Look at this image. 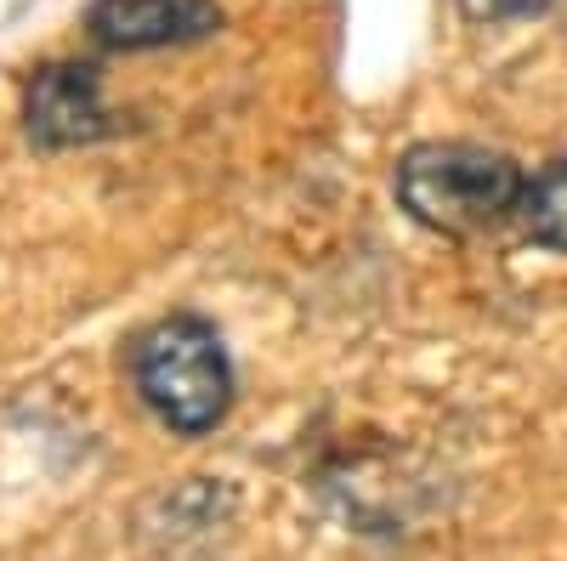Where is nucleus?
Wrapping results in <instances>:
<instances>
[{
    "mask_svg": "<svg viewBox=\"0 0 567 561\" xmlns=\"http://www.w3.org/2000/svg\"><path fill=\"white\" fill-rule=\"evenodd\" d=\"M221 29L216 0H97L85 12V34L103 52H165L194 45Z\"/></svg>",
    "mask_w": 567,
    "mask_h": 561,
    "instance_id": "20e7f679",
    "label": "nucleus"
},
{
    "mask_svg": "<svg viewBox=\"0 0 567 561\" xmlns=\"http://www.w3.org/2000/svg\"><path fill=\"white\" fill-rule=\"evenodd\" d=\"M545 7L550 0H460V12L471 23H516V18H534Z\"/></svg>",
    "mask_w": 567,
    "mask_h": 561,
    "instance_id": "423d86ee",
    "label": "nucleus"
},
{
    "mask_svg": "<svg viewBox=\"0 0 567 561\" xmlns=\"http://www.w3.org/2000/svg\"><path fill=\"white\" fill-rule=\"evenodd\" d=\"M523 221H528V239H534V245L567 256V165H556V170H545L539 181H528Z\"/></svg>",
    "mask_w": 567,
    "mask_h": 561,
    "instance_id": "39448f33",
    "label": "nucleus"
},
{
    "mask_svg": "<svg viewBox=\"0 0 567 561\" xmlns=\"http://www.w3.org/2000/svg\"><path fill=\"white\" fill-rule=\"evenodd\" d=\"M392 187L420 227L443 232V239H471V232H488L523 210L528 170L483 143H414L398 159Z\"/></svg>",
    "mask_w": 567,
    "mask_h": 561,
    "instance_id": "f257e3e1",
    "label": "nucleus"
},
{
    "mask_svg": "<svg viewBox=\"0 0 567 561\" xmlns=\"http://www.w3.org/2000/svg\"><path fill=\"white\" fill-rule=\"evenodd\" d=\"M23 125H29V143L45 154H63V148H91L114 131L109 108H103V80L91 63H45L29 80V97H23Z\"/></svg>",
    "mask_w": 567,
    "mask_h": 561,
    "instance_id": "7ed1b4c3",
    "label": "nucleus"
},
{
    "mask_svg": "<svg viewBox=\"0 0 567 561\" xmlns=\"http://www.w3.org/2000/svg\"><path fill=\"white\" fill-rule=\"evenodd\" d=\"M131 381H136V397L148 403L159 414V426H171L176 437H210L233 408L227 346L194 312H176V318L154 323L148 335H136Z\"/></svg>",
    "mask_w": 567,
    "mask_h": 561,
    "instance_id": "f03ea898",
    "label": "nucleus"
}]
</instances>
